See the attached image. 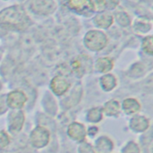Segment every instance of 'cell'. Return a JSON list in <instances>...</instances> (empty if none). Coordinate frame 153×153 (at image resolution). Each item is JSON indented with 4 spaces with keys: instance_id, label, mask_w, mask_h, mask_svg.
Segmentation results:
<instances>
[{
    "instance_id": "obj_23",
    "label": "cell",
    "mask_w": 153,
    "mask_h": 153,
    "mask_svg": "<svg viewBox=\"0 0 153 153\" xmlns=\"http://www.w3.org/2000/svg\"><path fill=\"white\" fill-rule=\"evenodd\" d=\"M11 142L10 136L5 131H0V150L6 148Z\"/></svg>"
},
{
    "instance_id": "obj_19",
    "label": "cell",
    "mask_w": 153,
    "mask_h": 153,
    "mask_svg": "<svg viewBox=\"0 0 153 153\" xmlns=\"http://www.w3.org/2000/svg\"><path fill=\"white\" fill-rule=\"evenodd\" d=\"M121 153H141L139 145L134 142H128L122 149Z\"/></svg>"
},
{
    "instance_id": "obj_16",
    "label": "cell",
    "mask_w": 153,
    "mask_h": 153,
    "mask_svg": "<svg viewBox=\"0 0 153 153\" xmlns=\"http://www.w3.org/2000/svg\"><path fill=\"white\" fill-rule=\"evenodd\" d=\"M114 22V18L109 13H100L94 18V23L97 27L101 29L109 28Z\"/></svg>"
},
{
    "instance_id": "obj_1",
    "label": "cell",
    "mask_w": 153,
    "mask_h": 153,
    "mask_svg": "<svg viewBox=\"0 0 153 153\" xmlns=\"http://www.w3.org/2000/svg\"><path fill=\"white\" fill-rule=\"evenodd\" d=\"M30 19L24 9L20 5H13L0 12V23L13 29H25L30 24Z\"/></svg>"
},
{
    "instance_id": "obj_18",
    "label": "cell",
    "mask_w": 153,
    "mask_h": 153,
    "mask_svg": "<svg viewBox=\"0 0 153 153\" xmlns=\"http://www.w3.org/2000/svg\"><path fill=\"white\" fill-rule=\"evenodd\" d=\"M134 28L138 32L145 33L148 32L152 29V22L151 20H148L147 18H139L135 21L134 24Z\"/></svg>"
},
{
    "instance_id": "obj_11",
    "label": "cell",
    "mask_w": 153,
    "mask_h": 153,
    "mask_svg": "<svg viewBox=\"0 0 153 153\" xmlns=\"http://www.w3.org/2000/svg\"><path fill=\"white\" fill-rule=\"evenodd\" d=\"M114 149V143L110 138L106 135L99 137L95 142L96 153H110Z\"/></svg>"
},
{
    "instance_id": "obj_5",
    "label": "cell",
    "mask_w": 153,
    "mask_h": 153,
    "mask_svg": "<svg viewBox=\"0 0 153 153\" xmlns=\"http://www.w3.org/2000/svg\"><path fill=\"white\" fill-rule=\"evenodd\" d=\"M27 100H28V98L26 94L23 91H19V90L13 91L6 95L7 107L13 110L22 109L25 106Z\"/></svg>"
},
{
    "instance_id": "obj_20",
    "label": "cell",
    "mask_w": 153,
    "mask_h": 153,
    "mask_svg": "<svg viewBox=\"0 0 153 153\" xmlns=\"http://www.w3.org/2000/svg\"><path fill=\"white\" fill-rule=\"evenodd\" d=\"M71 66L73 68V70L76 73V74H80V75H82L84 73V68H85V65L82 61H81L79 58H75L72 61L71 63Z\"/></svg>"
},
{
    "instance_id": "obj_4",
    "label": "cell",
    "mask_w": 153,
    "mask_h": 153,
    "mask_svg": "<svg viewBox=\"0 0 153 153\" xmlns=\"http://www.w3.org/2000/svg\"><path fill=\"white\" fill-rule=\"evenodd\" d=\"M24 122L25 114L22 109L13 110L7 117V126L9 131L13 134L19 133L22 129Z\"/></svg>"
},
{
    "instance_id": "obj_9",
    "label": "cell",
    "mask_w": 153,
    "mask_h": 153,
    "mask_svg": "<svg viewBox=\"0 0 153 153\" xmlns=\"http://www.w3.org/2000/svg\"><path fill=\"white\" fill-rule=\"evenodd\" d=\"M150 119L141 115H134L129 122L131 130L135 133H143L147 131L150 127Z\"/></svg>"
},
{
    "instance_id": "obj_27",
    "label": "cell",
    "mask_w": 153,
    "mask_h": 153,
    "mask_svg": "<svg viewBox=\"0 0 153 153\" xmlns=\"http://www.w3.org/2000/svg\"><path fill=\"white\" fill-rule=\"evenodd\" d=\"M98 132H99V128H98V127H96V126H91V127H90V128L88 129L87 134L92 137V136L96 135V134H98Z\"/></svg>"
},
{
    "instance_id": "obj_10",
    "label": "cell",
    "mask_w": 153,
    "mask_h": 153,
    "mask_svg": "<svg viewBox=\"0 0 153 153\" xmlns=\"http://www.w3.org/2000/svg\"><path fill=\"white\" fill-rule=\"evenodd\" d=\"M66 4L70 9L80 13L93 11L91 0H66Z\"/></svg>"
},
{
    "instance_id": "obj_17",
    "label": "cell",
    "mask_w": 153,
    "mask_h": 153,
    "mask_svg": "<svg viewBox=\"0 0 153 153\" xmlns=\"http://www.w3.org/2000/svg\"><path fill=\"white\" fill-rule=\"evenodd\" d=\"M102 118H103V111H102V108H100V107L91 108V109L88 110L87 115H86L87 121H89L90 123H93V124L100 122Z\"/></svg>"
},
{
    "instance_id": "obj_28",
    "label": "cell",
    "mask_w": 153,
    "mask_h": 153,
    "mask_svg": "<svg viewBox=\"0 0 153 153\" xmlns=\"http://www.w3.org/2000/svg\"><path fill=\"white\" fill-rule=\"evenodd\" d=\"M1 89H2V83H1V82H0V91H1Z\"/></svg>"
},
{
    "instance_id": "obj_26",
    "label": "cell",
    "mask_w": 153,
    "mask_h": 153,
    "mask_svg": "<svg viewBox=\"0 0 153 153\" xmlns=\"http://www.w3.org/2000/svg\"><path fill=\"white\" fill-rule=\"evenodd\" d=\"M8 109L7 104H6V95H1L0 96V115H3L5 113Z\"/></svg>"
},
{
    "instance_id": "obj_8",
    "label": "cell",
    "mask_w": 153,
    "mask_h": 153,
    "mask_svg": "<svg viewBox=\"0 0 153 153\" xmlns=\"http://www.w3.org/2000/svg\"><path fill=\"white\" fill-rule=\"evenodd\" d=\"M70 88V82L66 78L61 75L55 76L50 82V89L56 96H62L68 91Z\"/></svg>"
},
{
    "instance_id": "obj_25",
    "label": "cell",
    "mask_w": 153,
    "mask_h": 153,
    "mask_svg": "<svg viewBox=\"0 0 153 153\" xmlns=\"http://www.w3.org/2000/svg\"><path fill=\"white\" fill-rule=\"evenodd\" d=\"M79 153H96L95 149L87 143H82V144L79 147Z\"/></svg>"
},
{
    "instance_id": "obj_14",
    "label": "cell",
    "mask_w": 153,
    "mask_h": 153,
    "mask_svg": "<svg viewBox=\"0 0 153 153\" xmlns=\"http://www.w3.org/2000/svg\"><path fill=\"white\" fill-rule=\"evenodd\" d=\"M114 67V61L108 56L100 57L95 64V69L100 74H108Z\"/></svg>"
},
{
    "instance_id": "obj_13",
    "label": "cell",
    "mask_w": 153,
    "mask_h": 153,
    "mask_svg": "<svg viewBox=\"0 0 153 153\" xmlns=\"http://www.w3.org/2000/svg\"><path fill=\"white\" fill-rule=\"evenodd\" d=\"M103 115H106L107 117H118L121 111V106L120 103L116 100H108L105 103V105L102 108Z\"/></svg>"
},
{
    "instance_id": "obj_3",
    "label": "cell",
    "mask_w": 153,
    "mask_h": 153,
    "mask_svg": "<svg viewBox=\"0 0 153 153\" xmlns=\"http://www.w3.org/2000/svg\"><path fill=\"white\" fill-rule=\"evenodd\" d=\"M50 141L49 131L43 126L35 127L30 134V143L36 149H42L46 147Z\"/></svg>"
},
{
    "instance_id": "obj_2",
    "label": "cell",
    "mask_w": 153,
    "mask_h": 153,
    "mask_svg": "<svg viewBox=\"0 0 153 153\" xmlns=\"http://www.w3.org/2000/svg\"><path fill=\"white\" fill-rule=\"evenodd\" d=\"M108 44L107 35L100 30H90L84 37L85 47L91 51H100Z\"/></svg>"
},
{
    "instance_id": "obj_24",
    "label": "cell",
    "mask_w": 153,
    "mask_h": 153,
    "mask_svg": "<svg viewBox=\"0 0 153 153\" xmlns=\"http://www.w3.org/2000/svg\"><path fill=\"white\" fill-rule=\"evenodd\" d=\"M93 11L103 12L107 8V0H94L92 2Z\"/></svg>"
},
{
    "instance_id": "obj_22",
    "label": "cell",
    "mask_w": 153,
    "mask_h": 153,
    "mask_svg": "<svg viewBox=\"0 0 153 153\" xmlns=\"http://www.w3.org/2000/svg\"><path fill=\"white\" fill-rule=\"evenodd\" d=\"M152 36H147L143 40V49L148 55L153 54V40Z\"/></svg>"
},
{
    "instance_id": "obj_6",
    "label": "cell",
    "mask_w": 153,
    "mask_h": 153,
    "mask_svg": "<svg viewBox=\"0 0 153 153\" xmlns=\"http://www.w3.org/2000/svg\"><path fill=\"white\" fill-rule=\"evenodd\" d=\"M30 7L35 13L48 14L56 9V5L55 0H30Z\"/></svg>"
},
{
    "instance_id": "obj_12",
    "label": "cell",
    "mask_w": 153,
    "mask_h": 153,
    "mask_svg": "<svg viewBox=\"0 0 153 153\" xmlns=\"http://www.w3.org/2000/svg\"><path fill=\"white\" fill-rule=\"evenodd\" d=\"M121 108L126 115H135L141 110V103L134 98H128L123 100Z\"/></svg>"
},
{
    "instance_id": "obj_15",
    "label": "cell",
    "mask_w": 153,
    "mask_h": 153,
    "mask_svg": "<svg viewBox=\"0 0 153 153\" xmlns=\"http://www.w3.org/2000/svg\"><path fill=\"white\" fill-rule=\"evenodd\" d=\"M100 84L101 89L105 91H113L117 84V78L112 74H105L100 79Z\"/></svg>"
},
{
    "instance_id": "obj_21",
    "label": "cell",
    "mask_w": 153,
    "mask_h": 153,
    "mask_svg": "<svg viewBox=\"0 0 153 153\" xmlns=\"http://www.w3.org/2000/svg\"><path fill=\"white\" fill-rule=\"evenodd\" d=\"M116 18H117V22L122 25V26H128L130 23H131V20H130V17L129 15L125 13V12H118L116 14Z\"/></svg>"
},
{
    "instance_id": "obj_7",
    "label": "cell",
    "mask_w": 153,
    "mask_h": 153,
    "mask_svg": "<svg viewBox=\"0 0 153 153\" xmlns=\"http://www.w3.org/2000/svg\"><path fill=\"white\" fill-rule=\"evenodd\" d=\"M67 134L69 138L73 141L77 143H82L85 140L87 131L84 125L78 122H74L68 126Z\"/></svg>"
}]
</instances>
